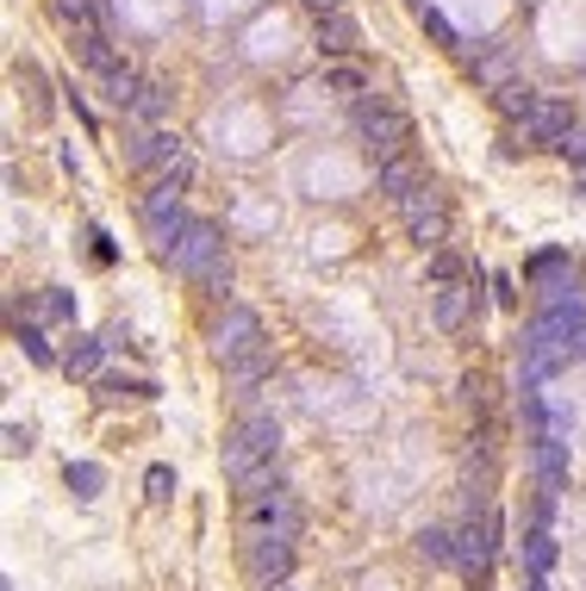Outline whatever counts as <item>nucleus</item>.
<instances>
[{
    "label": "nucleus",
    "mask_w": 586,
    "mask_h": 591,
    "mask_svg": "<svg viewBox=\"0 0 586 591\" xmlns=\"http://www.w3.org/2000/svg\"><path fill=\"white\" fill-rule=\"evenodd\" d=\"M274 455H281V423H274L269 411H250V418H237L232 436H225V479H232L244 498L269 492Z\"/></svg>",
    "instance_id": "obj_1"
},
{
    "label": "nucleus",
    "mask_w": 586,
    "mask_h": 591,
    "mask_svg": "<svg viewBox=\"0 0 586 591\" xmlns=\"http://www.w3.org/2000/svg\"><path fill=\"white\" fill-rule=\"evenodd\" d=\"M169 262H176V274H188L194 286L232 293V262H225V230H218L213 218H194V225H188V237H181V243L169 249Z\"/></svg>",
    "instance_id": "obj_2"
},
{
    "label": "nucleus",
    "mask_w": 586,
    "mask_h": 591,
    "mask_svg": "<svg viewBox=\"0 0 586 591\" xmlns=\"http://www.w3.org/2000/svg\"><path fill=\"white\" fill-rule=\"evenodd\" d=\"M356 137L369 144L374 162H393V156H406V144H412V118L399 113L393 100L362 94V100H356Z\"/></svg>",
    "instance_id": "obj_3"
},
{
    "label": "nucleus",
    "mask_w": 586,
    "mask_h": 591,
    "mask_svg": "<svg viewBox=\"0 0 586 591\" xmlns=\"http://www.w3.org/2000/svg\"><path fill=\"white\" fill-rule=\"evenodd\" d=\"M237 530H244V542H293L306 530V516H300V504L288 492H256V498H244Z\"/></svg>",
    "instance_id": "obj_4"
},
{
    "label": "nucleus",
    "mask_w": 586,
    "mask_h": 591,
    "mask_svg": "<svg viewBox=\"0 0 586 591\" xmlns=\"http://www.w3.org/2000/svg\"><path fill=\"white\" fill-rule=\"evenodd\" d=\"M132 169H150L157 181L188 187V181H194V156H188V144H181L176 132H144L132 144Z\"/></svg>",
    "instance_id": "obj_5"
},
{
    "label": "nucleus",
    "mask_w": 586,
    "mask_h": 591,
    "mask_svg": "<svg viewBox=\"0 0 586 591\" xmlns=\"http://www.w3.org/2000/svg\"><path fill=\"white\" fill-rule=\"evenodd\" d=\"M499 535H506V516H499V511H469V523L455 530V567H462V572H487L493 554H499Z\"/></svg>",
    "instance_id": "obj_6"
},
{
    "label": "nucleus",
    "mask_w": 586,
    "mask_h": 591,
    "mask_svg": "<svg viewBox=\"0 0 586 591\" xmlns=\"http://www.w3.org/2000/svg\"><path fill=\"white\" fill-rule=\"evenodd\" d=\"M144 225H150V243H157L162 255H169L181 237H188V225H194V218L181 212V187H176V181H157V187L144 193Z\"/></svg>",
    "instance_id": "obj_7"
},
{
    "label": "nucleus",
    "mask_w": 586,
    "mask_h": 591,
    "mask_svg": "<svg viewBox=\"0 0 586 591\" xmlns=\"http://www.w3.org/2000/svg\"><path fill=\"white\" fill-rule=\"evenodd\" d=\"M256 349H269L262 343V318H256L250 306H225V318L213 325V355L232 367V362H244V355H256Z\"/></svg>",
    "instance_id": "obj_8"
},
{
    "label": "nucleus",
    "mask_w": 586,
    "mask_h": 591,
    "mask_svg": "<svg viewBox=\"0 0 586 591\" xmlns=\"http://www.w3.org/2000/svg\"><path fill=\"white\" fill-rule=\"evenodd\" d=\"M399 212H406V230L418 249H443L450 243V206H443V193L437 187H418L412 200H399Z\"/></svg>",
    "instance_id": "obj_9"
},
{
    "label": "nucleus",
    "mask_w": 586,
    "mask_h": 591,
    "mask_svg": "<svg viewBox=\"0 0 586 591\" xmlns=\"http://www.w3.org/2000/svg\"><path fill=\"white\" fill-rule=\"evenodd\" d=\"M574 132H581V125H574V100L537 94V106H530V118H525V137H530V144H555V150H562Z\"/></svg>",
    "instance_id": "obj_10"
},
{
    "label": "nucleus",
    "mask_w": 586,
    "mask_h": 591,
    "mask_svg": "<svg viewBox=\"0 0 586 591\" xmlns=\"http://www.w3.org/2000/svg\"><path fill=\"white\" fill-rule=\"evenodd\" d=\"M244 572L262 591H281L293 572V542H244Z\"/></svg>",
    "instance_id": "obj_11"
},
{
    "label": "nucleus",
    "mask_w": 586,
    "mask_h": 591,
    "mask_svg": "<svg viewBox=\"0 0 586 591\" xmlns=\"http://www.w3.org/2000/svg\"><path fill=\"white\" fill-rule=\"evenodd\" d=\"M313 44H318V57H331V62H343V57H356L362 50V25L337 7V13H318V25H313Z\"/></svg>",
    "instance_id": "obj_12"
},
{
    "label": "nucleus",
    "mask_w": 586,
    "mask_h": 591,
    "mask_svg": "<svg viewBox=\"0 0 586 591\" xmlns=\"http://www.w3.org/2000/svg\"><path fill=\"white\" fill-rule=\"evenodd\" d=\"M374 187L387 193V200H412L425 181H418V162H412V156H393V162H374Z\"/></svg>",
    "instance_id": "obj_13"
},
{
    "label": "nucleus",
    "mask_w": 586,
    "mask_h": 591,
    "mask_svg": "<svg viewBox=\"0 0 586 591\" xmlns=\"http://www.w3.org/2000/svg\"><path fill=\"white\" fill-rule=\"evenodd\" d=\"M469 306H474V281L469 286H437L430 318H437V330H462V325H469Z\"/></svg>",
    "instance_id": "obj_14"
},
{
    "label": "nucleus",
    "mask_w": 586,
    "mask_h": 591,
    "mask_svg": "<svg viewBox=\"0 0 586 591\" xmlns=\"http://www.w3.org/2000/svg\"><path fill=\"white\" fill-rule=\"evenodd\" d=\"M100 362H106V343L100 337H76L69 355H63V374L69 380H100Z\"/></svg>",
    "instance_id": "obj_15"
},
{
    "label": "nucleus",
    "mask_w": 586,
    "mask_h": 591,
    "mask_svg": "<svg viewBox=\"0 0 586 591\" xmlns=\"http://www.w3.org/2000/svg\"><path fill=\"white\" fill-rule=\"evenodd\" d=\"M269 374H274V355H269V349H256V355H244V362H232V367H225V386L250 399V393H256L262 380H269Z\"/></svg>",
    "instance_id": "obj_16"
},
{
    "label": "nucleus",
    "mask_w": 586,
    "mask_h": 591,
    "mask_svg": "<svg viewBox=\"0 0 586 591\" xmlns=\"http://www.w3.org/2000/svg\"><path fill=\"white\" fill-rule=\"evenodd\" d=\"M318 81H325V94H350V100H362L369 94V69H362V62H325V69H318Z\"/></svg>",
    "instance_id": "obj_17"
},
{
    "label": "nucleus",
    "mask_w": 586,
    "mask_h": 591,
    "mask_svg": "<svg viewBox=\"0 0 586 591\" xmlns=\"http://www.w3.org/2000/svg\"><path fill=\"white\" fill-rule=\"evenodd\" d=\"M76 44H81V62H88V69H94L100 81H106V76H113V69H119V57H113V38H106L100 25H94V32H81Z\"/></svg>",
    "instance_id": "obj_18"
},
{
    "label": "nucleus",
    "mask_w": 586,
    "mask_h": 591,
    "mask_svg": "<svg viewBox=\"0 0 586 591\" xmlns=\"http://www.w3.org/2000/svg\"><path fill=\"white\" fill-rule=\"evenodd\" d=\"M63 479H69V492H76V498H100V492H106V467H100V461H69V474H63Z\"/></svg>",
    "instance_id": "obj_19"
},
{
    "label": "nucleus",
    "mask_w": 586,
    "mask_h": 591,
    "mask_svg": "<svg viewBox=\"0 0 586 591\" xmlns=\"http://www.w3.org/2000/svg\"><path fill=\"white\" fill-rule=\"evenodd\" d=\"M525 560H530V579H549V567H555V535H549V523H537V530H530Z\"/></svg>",
    "instance_id": "obj_20"
},
{
    "label": "nucleus",
    "mask_w": 586,
    "mask_h": 591,
    "mask_svg": "<svg viewBox=\"0 0 586 591\" xmlns=\"http://www.w3.org/2000/svg\"><path fill=\"white\" fill-rule=\"evenodd\" d=\"M106 100H113V106H125V113H137V100H144V81H137L132 69L119 62L113 76H106Z\"/></svg>",
    "instance_id": "obj_21"
},
{
    "label": "nucleus",
    "mask_w": 586,
    "mask_h": 591,
    "mask_svg": "<svg viewBox=\"0 0 586 591\" xmlns=\"http://www.w3.org/2000/svg\"><path fill=\"white\" fill-rule=\"evenodd\" d=\"M493 100H499V113H506V118H518V125H525L530 106H537V88H530V81H506Z\"/></svg>",
    "instance_id": "obj_22"
},
{
    "label": "nucleus",
    "mask_w": 586,
    "mask_h": 591,
    "mask_svg": "<svg viewBox=\"0 0 586 591\" xmlns=\"http://www.w3.org/2000/svg\"><path fill=\"white\" fill-rule=\"evenodd\" d=\"M418 554H425L430 567H450V560H455V535L430 523V530H418Z\"/></svg>",
    "instance_id": "obj_23"
},
{
    "label": "nucleus",
    "mask_w": 586,
    "mask_h": 591,
    "mask_svg": "<svg viewBox=\"0 0 586 591\" xmlns=\"http://www.w3.org/2000/svg\"><path fill=\"white\" fill-rule=\"evenodd\" d=\"M106 399H157V380H125V374H106Z\"/></svg>",
    "instance_id": "obj_24"
},
{
    "label": "nucleus",
    "mask_w": 586,
    "mask_h": 591,
    "mask_svg": "<svg viewBox=\"0 0 586 591\" xmlns=\"http://www.w3.org/2000/svg\"><path fill=\"white\" fill-rule=\"evenodd\" d=\"M418 25H425L430 38L443 44V50H462V32H455V25L443 20V13H437V7H425V13H418Z\"/></svg>",
    "instance_id": "obj_25"
},
{
    "label": "nucleus",
    "mask_w": 586,
    "mask_h": 591,
    "mask_svg": "<svg viewBox=\"0 0 586 591\" xmlns=\"http://www.w3.org/2000/svg\"><path fill=\"white\" fill-rule=\"evenodd\" d=\"M144 492H150V504H169V498H176V467H150V474H144Z\"/></svg>",
    "instance_id": "obj_26"
},
{
    "label": "nucleus",
    "mask_w": 586,
    "mask_h": 591,
    "mask_svg": "<svg viewBox=\"0 0 586 591\" xmlns=\"http://www.w3.org/2000/svg\"><path fill=\"white\" fill-rule=\"evenodd\" d=\"M162 113H169V88H162V81H144V100H137V118H150V125H157Z\"/></svg>",
    "instance_id": "obj_27"
},
{
    "label": "nucleus",
    "mask_w": 586,
    "mask_h": 591,
    "mask_svg": "<svg viewBox=\"0 0 586 591\" xmlns=\"http://www.w3.org/2000/svg\"><path fill=\"white\" fill-rule=\"evenodd\" d=\"M562 268H567V249H543V255H537V262L525 268V281H555Z\"/></svg>",
    "instance_id": "obj_28"
},
{
    "label": "nucleus",
    "mask_w": 586,
    "mask_h": 591,
    "mask_svg": "<svg viewBox=\"0 0 586 591\" xmlns=\"http://www.w3.org/2000/svg\"><path fill=\"white\" fill-rule=\"evenodd\" d=\"M455 274H462V255H455V249H430V281L455 286Z\"/></svg>",
    "instance_id": "obj_29"
},
{
    "label": "nucleus",
    "mask_w": 586,
    "mask_h": 591,
    "mask_svg": "<svg viewBox=\"0 0 586 591\" xmlns=\"http://www.w3.org/2000/svg\"><path fill=\"white\" fill-rule=\"evenodd\" d=\"M44 318H63V325H69V318H76V293L50 286V293H44Z\"/></svg>",
    "instance_id": "obj_30"
},
{
    "label": "nucleus",
    "mask_w": 586,
    "mask_h": 591,
    "mask_svg": "<svg viewBox=\"0 0 586 591\" xmlns=\"http://www.w3.org/2000/svg\"><path fill=\"white\" fill-rule=\"evenodd\" d=\"M20 349H25V355H32V362H38V367H57V355H50V343H44V337H38V330H32V325L20 330Z\"/></svg>",
    "instance_id": "obj_31"
},
{
    "label": "nucleus",
    "mask_w": 586,
    "mask_h": 591,
    "mask_svg": "<svg viewBox=\"0 0 586 591\" xmlns=\"http://www.w3.org/2000/svg\"><path fill=\"white\" fill-rule=\"evenodd\" d=\"M7 455H32V430L25 423H7Z\"/></svg>",
    "instance_id": "obj_32"
},
{
    "label": "nucleus",
    "mask_w": 586,
    "mask_h": 591,
    "mask_svg": "<svg viewBox=\"0 0 586 591\" xmlns=\"http://www.w3.org/2000/svg\"><path fill=\"white\" fill-rule=\"evenodd\" d=\"M562 156L574 162V169H586V132H574V137H567V144H562Z\"/></svg>",
    "instance_id": "obj_33"
},
{
    "label": "nucleus",
    "mask_w": 586,
    "mask_h": 591,
    "mask_svg": "<svg viewBox=\"0 0 586 591\" xmlns=\"http://www.w3.org/2000/svg\"><path fill=\"white\" fill-rule=\"evenodd\" d=\"M69 106H76V118H81V125H88V132H94V106H88V100H81L76 88H69Z\"/></svg>",
    "instance_id": "obj_34"
},
{
    "label": "nucleus",
    "mask_w": 586,
    "mask_h": 591,
    "mask_svg": "<svg viewBox=\"0 0 586 591\" xmlns=\"http://www.w3.org/2000/svg\"><path fill=\"white\" fill-rule=\"evenodd\" d=\"M94 255H100V262H113V255H119V249H113V237H106L100 225H94Z\"/></svg>",
    "instance_id": "obj_35"
},
{
    "label": "nucleus",
    "mask_w": 586,
    "mask_h": 591,
    "mask_svg": "<svg viewBox=\"0 0 586 591\" xmlns=\"http://www.w3.org/2000/svg\"><path fill=\"white\" fill-rule=\"evenodd\" d=\"M313 7H318V13H337V7H343V0H313Z\"/></svg>",
    "instance_id": "obj_36"
},
{
    "label": "nucleus",
    "mask_w": 586,
    "mask_h": 591,
    "mask_svg": "<svg viewBox=\"0 0 586 591\" xmlns=\"http://www.w3.org/2000/svg\"><path fill=\"white\" fill-rule=\"evenodd\" d=\"M574 193H586V169H574Z\"/></svg>",
    "instance_id": "obj_37"
},
{
    "label": "nucleus",
    "mask_w": 586,
    "mask_h": 591,
    "mask_svg": "<svg viewBox=\"0 0 586 591\" xmlns=\"http://www.w3.org/2000/svg\"><path fill=\"white\" fill-rule=\"evenodd\" d=\"M281 591H288V586H281Z\"/></svg>",
    "instance_id": "obj_38"
}]
</instances>
